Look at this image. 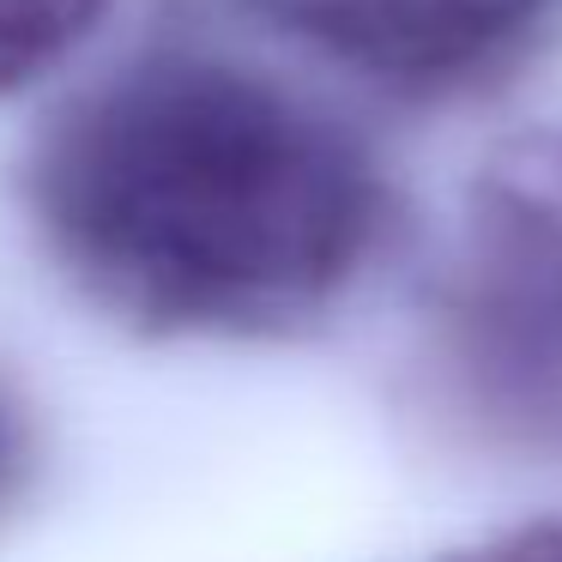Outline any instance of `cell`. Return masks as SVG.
<instances>
[{
	"mask_svg": "<svg viewBox=\"0 0 562 562\" xmlns=\"http://www.w3.org/2000/svg\"><path fill=\"white\" fill-rule=\"evenodd\" d=\"M25 200L49 260L139 333H279L381 236V176L272 74L164 49L37 134Z\"/></svg>",
	"mask_w": 562,
	"mask_h": 562,
	"instance_id": "1",
	"label": "cell"
},
{
	"mask_svg": "<svg viewBox=\"0 0 562 562\" xmlns=\"http://www.w3.org/2000/svg\"><path fill=\"white\" fill-rule=\"evenodd\" d=\"M429 339L441 405L477 441L562 448V134L490 151Z\"/></svg>",
	"mask_w": 562,
	"mask_h": 562,
	"instance_id": "2",
	"label": "cell"
},
{
	"mask_svg": "<svg viewBox=\"0 0 562 562\" xmlns=\"http://www.w3.org/2000/svg\"><path fill=\"white\" fill-rule=\"evenodd\" d=\"M279 37L381 86H465L514 55L562 0H248Z\"/></svg>",
	"mask_w": 562,
	"mask_h": 562,
	"instance_id": "3",
	"label": "cell"
},
{
	"mask_svg": "<svg viewBox=\"0 0 562 562\" xmlns=\"http://www.w3.org/2000/svg\"><path fill=\"white\" fill-rule=\"evenodd\" d=\"M110 0H0V98L37 86L103 25Z\"/></svg>",
	"mask_w": 562,
	"mask_h": 562,
	"instance_id": "4",
	"label": "cell"
},
{
	"mask_svg": "<svg viewBox=\"0 0 562 562\" xmlns=\"http://www.w3.org/2000/svg\"><path fill=\"white\" fill-rule=\"evenodd\" d=\"M31 477H37V429H31V412L0 381V520L25 502Z\"/></svg>",
	"mask_w": 562,
	"mask_h": 562,
	"instance_id": "6",
	"label": "cell"
},
{
	"mask_svg": "<svg viewBox=\"0 0 562 562\" xmlns=\"http://www.w3.org/2000/svg\"><path fill=\"white\" fill-rule=\"evenodd\" d=\"M436 562H562V514H538V520H520L508 532L472 538Z\"/></svg>",
	"mask_w": 562,
	"mask_h": 562,
	"instance_id": "5",
	"label": "cell"
}]
</instances>
